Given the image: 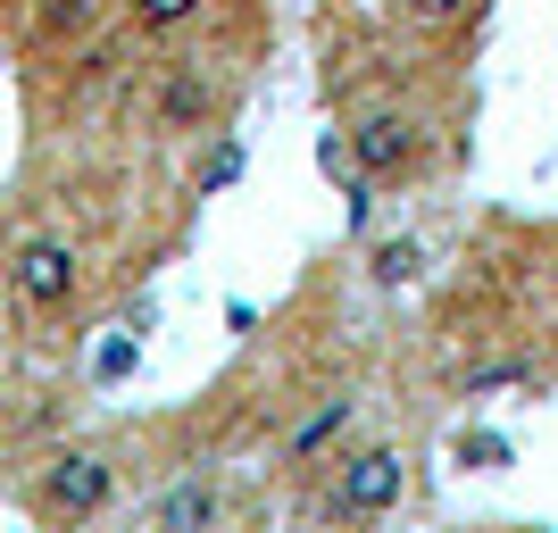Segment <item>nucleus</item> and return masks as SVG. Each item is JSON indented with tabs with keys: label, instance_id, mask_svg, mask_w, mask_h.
Returning <instances> with one entry per match:
<instances>
[{
	"label": "nucleus",
	"instance_id": "7",
	"mask_svg": "<svg viewBox=\"0 0 558 533\" xmlns=\"http://www.w3.org/2000/svg\"><path fill=\"white\" fill-rule=\"evenodd\" d=\"M209 117H217V75L201 68V59L159 68V84H150V125H159V134H201Z\"/></svg>",
	"mask_w": 558,
	"mask_h": 533
},
{
	"label": "nucleus",
	"instance_id": "8",
	"mask_svg": "<svg viewBox=\"0 0 558 533\" xmlns=\"http://www.w3.org/2000/svg\"><path fill=\"white\" fill-rule=\"evenodd\" d=\"M93 17H100V0H43V9H34V34H43V43H75V34H93Z\"/></svg>",
	"mask_w": 558,
	"mask_h": 533
},
{
	"label": "nucleus",
	"instance_id": "5",
	"mask_svg": "<svg viewBox=\"0 0 558 533\" xmlns=\"http://www.w3.org/2000/svg\"><path fill=\"white\" fill-rule=\"evenodd\" d=\"M350 425H359V392H326L317 409L292 417V434H283V467H292V475H326V467L350 450Z\"/></svg>",
	"mask_w": 558,
	"mask_h": 533
},
{
	"label": "nucleus",
	"instance_id": "14",
	"mask_svg": "<svg viewBox=\"0 0 558 533\" xmlns=\"http://www.w3.org/2000/svg\"><path fill=\"white\" fill-rule=\"evenodd\" d=\"M509 533H534V525H509Z\"/></svg>",
	"mask_w": 558,
	"mask_h": 533
},
{
	"label": "nucleus",
	"instance_id": "9",
	"mask_svg": "<svg viewBox=\"0 0 558 533\" xmlns=\"http://www.w3.org/2000/svg\"><path fill=\"white\" fill-rule=\"evenodd\" d=\"M201 9H209V0H125V17H134L142 34H184Z\"/></svg>",
	"mask_w": 558,
	"mask_h": 533
},
{
	"label": "nucleus",
	"instance_id": "2",
	"mask_svg": "<svg viewBox=\"0 0 558 533\" xmlns=\"http://www.w3.org/2000/svg\"><path fill=\"white\" fill-rule=\"evenodd\" d=\"M409 500V450L400 441H350L342 459L326 467V525H350V533H367L384 525V517Z\"/></svg>",
	"mask_w": 558,
	"mask_h": 533
},
{
	"label": "nucleus",
	"instance_id": "12",
	"mask_svg": "<svg viewBox=\"0 0 558 533\" xmlns=\"http://www.w3.org/2000/svg\"><path fill=\"white\" fill-rule=\"evenodd\" d=\"M242 167H251V150H242V142H217V159L201 167V192H226L233 175H242Z\"/></svg>",
	"mask_w": 558,
	"mask_h": 533
},
{
	"label": "nucleus",
	"instance_id": "13",
	"mask_svg": "<svg viewBox=\"0 0 558 533\" xmlns=\"http://www.w3.org/2000/svg\"><path fill=\"white\" fill-rule=\"evenodd\" d=\"M125 367H134V342H109V350H100V384H117Z\"/></svg>",
	"mask_w": 558,
	"mask_h": 533
},
{
	"label": "nucleus",
	"instance_id": "3",
	"mask_svg": "<svg viewBox=\"0 0 558 533\" xmlns=\"http://www.w3.org/2000/svg\"><path fill=\"white\" fill-rule=\"evenodd\" d=\"M109 500H117V450H100V441L50 450V459L34 467V484H25V509L43 517V525H59V533L93 525Z\"/></svg>",
	"mask_w": 558,
	"mask_h": 533
},
{
	"label": "nucleus",
	"instance_id": "11",
	"mask_svg": "<svg viewBox=\"0 0 558 533\" xmlns=\"http://www.w3.org/2000/svg\"><path fill=\"white\" fill-rule=\"evenodd\" d=\"M400 9H409L425 34H450V25H466L475 9H484V0H400Z\"/></svg>",
	"mask_w": 558,
	"mask_h": 533
},
{
	"label": "nucleus",
	"instance_id": "1",
	"mask_svg": "<svg viewBox=\"0 0 558 533\" xmlns=\"http://www.w3.org/2000/svg\"><path fill=\"white\" fill-rule=\"evenodd\" d=\"M0 292H9V317L17 325H59L84 301V251L50 226H25L9 251H0Z\"/></svg>",
	"mask_w": 558,
	"mask_h": 533
},
{
	"label": "nucleus",
	"instance_id": "4",
	"mask_svg": "<svg viewBox=\"0 0 558 533\" xmlns=\"http://www.w3.org/2000/svg\"><path fill=\"white\" fill-rule=\"evenodd\" d=\"M342 159H350V175H359V192H392V184L417 175L425 125L409 109H392V100H367V109L342 125Z\"/></svg>",
	"mask_w": 558,
	"mask_h": 533
},
{
	"label": "nucleus",
	"instance_id": "6",
	"mask_svg": "<svg viewBox=\"0 0 558 533\" xmlns=\"http://www.w3.org/2000/svg\"><path fill=\"white\" fill-rule=\"evenodd\" d=\"M217 525H226V492L201 467H184L175 484H159L150 509H142V533H217Z\"/></svg>",
	"mask_w": 558,
	"mask_h": 533
},
{
	"label": "nucleus",
	"instance_id": "10",
	"mask_svg": "<svg viewBox=\"0 0 558 533\" xmlns=\"http://www.w3.org/2000/svg\"><path fill=\"white\" fill-rule=\"evenodd\" d=\"M367 276H375V283H417V276H425V242H409V233H400V242H384Z\"/></svg>",
	"mask_w": 558,
	"mask_h": 533
}]
</instances>
